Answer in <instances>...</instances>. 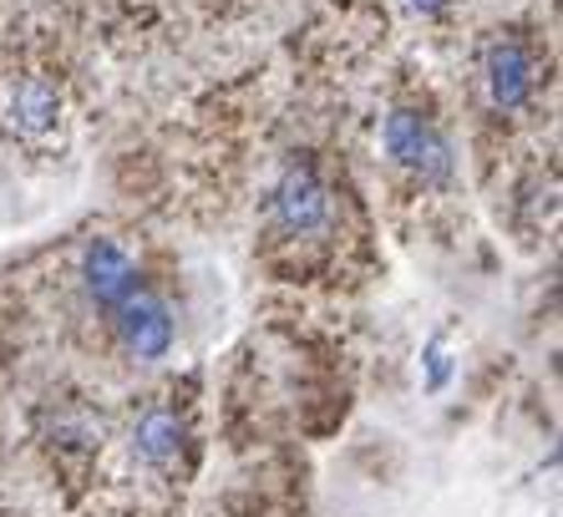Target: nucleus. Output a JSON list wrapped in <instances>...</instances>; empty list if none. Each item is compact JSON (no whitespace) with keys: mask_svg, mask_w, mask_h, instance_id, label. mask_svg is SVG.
Returning <instances> with one entry per match:
<instances>
[{"mask_svg":"<svg viewBox=\"0 0 563 517\" xmlns=\"http://www.w3.org/2000/svg\"><path fill=\"white\" fill-rule=\"evenodd\" d=\"M380 143H386V157L396 168H407L421 188H446L452 183V147L437 132L432 117L411 112V107H396L380 128Z\"/></svg>","mask_w":563,"mask_h":517,"instance_id":"obj_2","label":"nucleus"},{"mask_svg":"<svg viewBox=\"0 0 563 517\" xmlns=\"http://www.w3.org/2000/svg\"><path fill=\"white\" fill-rule=\"evenodd\" d=\"M56 128H62V91L46 77H26L5 102V132L15 143L41 147L56 138Z\"/></svg>","mask_w":563,"mask_h":517,"instance_id":"obj_7","label":"nucleus"},{"mask_svg":"<svg viewBox=\"0 0 563 517\" xmlns=\"http://www.w3.org/2000/svg\"><path fill=\"white\" fill-rule=\"evenodd\" d=\"M411 6H417L421 15H437V11H442V6H446V0H411Z\"/></svg>","mask_w":563,"mask_h":517,"instance_id":"obj_9","label":"nucleus"},{"mask_svg":"<svg viewBox=\"0 0 563 517\" xmlns=\"http://www.w3.org/2000/svg\"><path fill=\"white\" fill-rule=\"evenodd\" d=\"M81 289L97 310H118L132 289H143L137 279V258L118 244V239H92L81 254Z\"/></svg>","mask_w":563,"mask_h":517,"instance_id":"obj_6","label":"nucleus"},{"mask_svg":"<svg viewBox=\"0 0 563 517\" xmlns=\"http://www.w3.org/2000/svg\"><path fill=\"white\" fill-rule=\"evenodd\" d=\"M483 81L498 112H523L538 91V56L518 36H493L483 52Z\"/></svg>","mask_w":563,"mask_h":517,"instance_id":"obj_4","label":"nucleus"},{"mask_svg":"<svg viewBox=\"0 0 563 517\" xmlns=\"http://www.w3.org/2000/svg\"><path fill=\"white\" fill-rule=\"evenodd\" d=\"M112 324H118V340L128 345V355H137V361H163L173 350V336H178L173 330V310L153 289H132L112 310Z\"/></svg>","mask_w":563,"mask_h":517,"instance_id":"obj_5","label":"nucleus"},{"mask_svg":"<svg viewBox=\"0 0 563 517\" xmlns=\"http://www.w3.org/2000/svg\"><path fill=\"white\" fill-rule=\"evenodd\" d=\"M269 223H275L279 239H325L330 223H335V198H330V183L314 168L295 163L285 168V178L275 183L269 194Z\"/></svg>","mask_w":563,"mask_h":517,"instance_id":"obj_3","label":"nucleus"},{"mask_svg":"<svg viewBox=\"0 0 563 517\" xmlns=\"http://www.w3.org/2000/svg\"><path fill=\"white\" fill-rule=\"evenodd\" d=\"M128 457L147 482H178L194 472V411L184 402H173V391L153 396L143 411H132L128 427Z\"/></svg>","mask_w":563,"mask_h":517,"instance_id":"obj_1","label":"nucleus"},{"mask_svg":"<svg viewBox=\"0 0 563 517\" xmlns=\"http://www.w3.org/2000/svg\"><path fill=\"white\" fill-rule=\"evenodd\" d=\"M446 375H452V361H446L442 345H427V391H442Z\"/></svg>","mask_w":563,"mask_h":517,"instance_id":"obj_8","label":"nucleus"}]
</instances>
